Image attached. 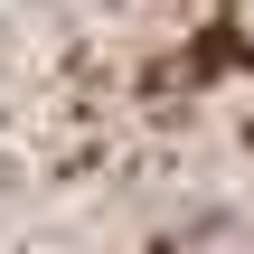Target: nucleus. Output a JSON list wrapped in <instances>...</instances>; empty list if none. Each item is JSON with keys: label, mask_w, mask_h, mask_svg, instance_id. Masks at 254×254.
I'll use <instances>...</instances> for the list:
<instances>
[{"label": "nucleus", "mask_w": 254, "mask_h": 254, "mask_svg": "<svg viewBox=\"0 0 254 254\" xmlns=\"http://www.w3.org/2000/svg\"><path fill=\"white\" fill-rule=\"evenodd\" d=\"M0 254H254V0H0Z\"/></svg>", "instance_id": "nucleus-1"}]
</instances>
